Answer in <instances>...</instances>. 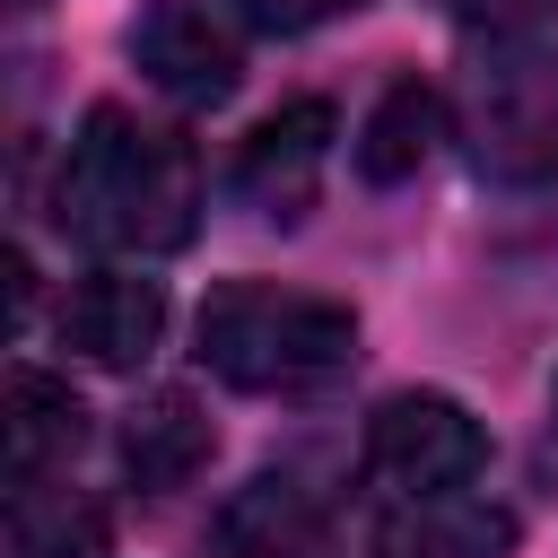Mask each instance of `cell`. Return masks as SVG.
<instances>
[{
    "instance_id": "6da1fadb",
    "label": "cell",
    "mask_w": 558,
    "mask_h": 558,
    "mask_svg": "<svg viewBox=\"0 0 558 558\" xmlns=\"http://www.w3.org/2000/svg\"><path fill=\"white\" fill-rule=\"evenodd\" d=\"M52 218H61V235H78L96 253L157 262V253L192 244V227H201V157L174 122L96 105L61 157Z\"/></svg>"
},
{
    "instance_id": "7a4b0ae2",
    "label": "cell",
    "mask_w": 558,
    "mask_h": 558,
    "mask_svg": "<svg viewBox=\"0 0 558 558\" xmlns=\"http://www.w3.org/2000/svg\"><path fill=\"white\" fill-rule=\"evenodd\" d=\"M357 357V314L314 288L227 279L201 305V366L235 392H323Z\"/></svg>"
},
{
    "instance_id": "3957f363",
    "label": "cell",
    "mask_w": 558,
    "mask_h": 558,
    "mask_svg": "<svg viewBox=\"0 0 558 558\" xmlns=\"http://www.w3.org/2000/svg\"><path fill=\"white\" fill-rule=\"evenodd\" d=\"M462 140L471 166L497 183L558 174V44L488 35V52L462 70Z\"/></svg>"
},
{
    "instance_id": "277c9868",
    "label": "cell",
    "mask_w": 558,
    "mask_h": 558,
    "mask_svg": "<svg viewBox=\"0 0 558 558\" xmlns=\"http://www.w3.org/2000/svg\"><path fill=\"white\" fill-rule=\"evenodd\" d=\"M488 471V436L453 392H392L366 418V480L392 497H436V488H471Z\"/></svg>"
},
{
    "instance_id": "5b68a950",
    "label": "cell",
    "mask_w": 558,
    "mask_h": 558,
    "mask_svg": "<svg viewBox=\"0 0 558 558\" xmlns=\"http://www.w3.org/2000/svg\"><path fill=\"white\" fill-rule=\"evenodd\" d=\"M131 61L174 105H218L244 78V17L235 0H148L131 17Z\"/></svg>"
},
{
    "instance_id": "8992f818",
    "label": "cell",
    "mask_w": 558,
    "mask_h": 558,
    "mask_svg": "<svg viewBox=\"0 0 558 558\" xmlns=\"http://www.w3.org/2000/svg\"><path fill=\"white\" fill-rule=\"evenodd\" d=\"M323 157H331V96H288L270 105L244 148H235V192L262 218H305L323 192Z\"/></svg>"
},
{
    "instance_id": "52a82bcc",
    "label": "cell",
    "mask_w": 558,
    "mask_h": 558,
    "mask_svg": "<svg viewBox=\"0 0 558 558\" xmlns=\"http://www.w3.org/2000/svg\"><path fill=\"white\" fill-rule=\"evenodd\" d=\"M323 523H331V497L314 488V471L279 462V471H253L209 514V558H305Z\"/></svg>"
},
{
    "instance_id": "ba28073f",
    "label": "cell",
    "mask_w": 558,
    "mask_h": 558,
    "mask_svg": "<svg viewBox=\"0 0 558 558\" xmlns=\"http://www.w3.org/2000/svg\"><path fill=\"white\" fill-rule=\"evenodd\" d=\"M166 331V288L140 270H96L61 296V349L87 366H140Z\"/></svg>"
},
{
    "instance_id": "9c48e42d",
    "label": "cell",
    "mask_w": 558,
    "mask_h": 558,
    "mask_svg": "<svg viewBox=\"0 0 558 558\" xmlns=\"http://www.w3.org/2000/svg\"><path fill=\"white\" fill-rule=\"evenodd\" d=\"M375 558H514V514L471 488L401 497L375 523Z\"/></svg>"
},
{
    "instance_id": "30bf717a",
    "label": "cell",
    "mask_w": 558,
    "mask_h": 558,
    "mask_svg": "<svg viewBox=\"0 0 558 558\" xmlns=\"http://www.w3.org/2000/svg\"><path fill=\"white\" fill-rule=\"evenodd\" d=\"M209 445H218V427L201 418L192 392H148L131 410V427H122V480L140 497H174V488H192L209 471Z\"/></svg>"
},
{
    "instance_id": "8fae6325",
    "label": "cell",
    "mask_w": 558,
    "mask_h": 558,
    "mask_svg": "<svg viewBox=\"0 0 558 558\" xmlns=\"http://www.w3.org/2000/svg\"><path fill=\"white\" fill-rule=\"evenodd\" d=\"M0 436H9V488H35V480H52V471L78 453V436H87V410L70 401V384H52V375L17 366V375H9Z\"/></svg>"
},
{
    "instance_id": "7c38bea8",
    "label": "cell",
    "mask_w": 558,
    "mask_h": 558,
    "mask_svg": "<svg viewBox=\"0 0 558 558\" xmlns=\"http://www.w3.org/2000/svg\"><path fill=\"white\" fill-rule=\"evenodd\" d=\"M436 140H445V96L418 87V78H392L375 96L366 131H357V174L366 183H401V174H418L436 157Z\"/></svg>"
},
{
    "instance_id": "4fadbf2b",
    "label": "cell",
    "mask_w": 558,
    "mask_h": 558,
    "mask_svg": "<svg viewBox=\"0 0 558 558\" xmlns=\"http://www.w3.org/2000/svg\"><path fill=\"white\" fill-rule=\"evenodd\" d=\"M17 497V523H9V558H96L105 549V514L52 480L35 488H9Z\"/></svg>"
},
{
    "instance_id": "5bb4252c",
    "label": "cell",
    "mask_w": 558,
    "mask_h": 558,
    "mask_svg": "<svg viewBox=\"0 0 558 558\" xmlns=\"http://www.w3.org/2000/svg\"><path fill=\"white\" fill-rule=\"evenodd\" d=\"M471 35H541L558 17V0H445Z\"/></svg>"
},
{
    "instance_id": "9a60e30c",
    "label": "cell",
    "mask_w": 558,
    "mask_h": 558,
    "mask_svg": "<svg viewBox=\"0 0 558 558\" xmlns=\"http://www.w3.org/2000/svg\"><path fill=\"white\" fill-rule=\"evenodd\" d=\"M349 9H366V0H235V17L262 26V35H305V26L349 17Z\"/></svg>"
},
{
    "instance_id": "2e32d148",
    "label": "cell",
    "mask_w": 558,
    "mask_h": 558,
    "mask_svg": "<svg viewBox=\"0 0 558 558\" xmlns=\"http://www.w3.org/2000/svg\"><path fill=\"white\" fill-rule=\"evenodd\" d=\"M549 410H558V392H549Z\"/></svg>"
}]
</instances>
